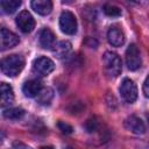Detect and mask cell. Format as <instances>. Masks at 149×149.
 <instances>
[{
    "label": "cell",
    "mask_w": 149,
    "mask_h": 149,
    "mask_svg": "<svg viewBox=\"0 0 149 149\" xmlns=\"http://www.w3.org/2000/svg\"><path fill=\"white\" fill-rule=\"evenodd\" d=\"M24 68V58L21 55H9L1 61V71L8 77L17 76Z\"/></svg>",
    "instance_id": "obj_1"
},
{
    "label": "cell",
    "mask_w": 149,
    "mask_h": 149,
    "mask_svg": "<svg viewBox=\"0 0 149 149\" xmlns=\"http://www.w3.org/2000/svg\"><path fill=\"white\" fill-rule=\"evenodd\" d=\"M102 62H104L105 71L108 77L115 78L121 73L122 64H121V58L119 57L118 54L112 51H106L102 56Z\"/></svg>",
    "instance_id": "obj_2"
},
{
    "label": "cell",
    "mask_w": 149,
    "mask_h": 149,
    "mask_svg": "<svg viewBox=\"0 0 149 149\" xmlns=\"http://www.w3.org/2000/svg\"><path fill=\"white\" fill-rule=\"evenodd\" d=\"M59 28L66 35H74L77 31V19L70 10H64L59 16Z\"/></svg>",
    "instance_id": "obj_3"
},
{
    "label": "cell",
    "mask_w": 149,
    "mask_h": 149,
    "mask_svg": "<svg viewBox=\"0 0 149 149\" xmlns=\"http://www.w3.org/2000/svg\"><path fill=\"white\" fill-rule=\"evenodd\" d=\"M120 95L121 98L126 101V102H134L136 99H137V87H136V84L129 79V78H125L120 85Z\"/></svg>",
    "instance_id": "obj_4"
},
{
    "label": "cell",
    "mask_w": 149,
    "mask_h": 149,
    "mask_svg": "<svg viewBox=\"0 0 149 149\" xmlns=\"http://www.w3.org/2000/svg\"><path fill=\"white\" fill-rule=\"evenodd\" d=\"M126 64L127 68L132 71H135L141 68L142 65V58L139 48L136 44H130L126 50Z\"/></svg>",
    "instance_id": "obj_5"
},
{
    "label": "cell",
    "mask_w": 149,
    "mask_h": 149,
    "mask_svg": "<svg viewBox=\"0 0 149 149\" xmlns=\"http://www.w3.org/2000/svg\"><path fill=\"white\" fill-rule=\"evenodd\" d=\"M55 69V63L44 56L37 57L33 62V71L38 76H48Z\"/></svg>",
    "instance_id": "obj_6"
},
{
    "label": "cell",
    "mask_w": 149,
    "mask_h": 149,
    "mask_svg": "<svg viewBox=\"0 0 149 149\" xmlns=\"http://www.w3.org/2000/svg\"><path fill=\"white\" fill-rule=\"evenodd\" d=\"M16 24L23 33H30L35 28V20L28 10H22L16 16Z\"/></svg>",
    "instance_id": "obj_7"
},
{
    "label": "cell",
    "mask_w": 149,
    "mask_h": 149,
    "mask_svg": "<svg viewBox=\"0 0 149 149\" xmlns=\"http://www.w3.org/2000/svg\"><path fill=\"white\" fill-rule=\"evenodd\" d=\"M0 40H1V50H7L10 49L13 47H15L16 44H19L20 40L19 36L16 34H14L13 31L6 29V28H1L0 31Z\"/></svg>",
    "instance_id": "obj_8"
},
{
    "label": "cell",
    "mask_w": 149,
    "mask_h": 149,
    "mask_svg": "<svg viewBox=\"0 0 149 149\" xmlns=\"http://www.w3.org/2000/svg\"><path fill=\"white\" fill-rule=\"evenodd\" d=\"M42 83L37 79H30L28 81H26L22 86V92L24 93L26 97L28 98H35L40 94V92L42 91Z\"/></svg>",
    "instance_id": "obj_9"
},
{
    "label": "cell",
    "mask_w": 149,
    "mask_h": 149,
    "mask_svg": "<svg viewBox=\"0 0 149 149\" xmlns=\"http://www.w3.org/2000/svg\"><path fill=\"white\" fill-rule=\"evenodd\" d=\"M107 40L113 47H121L125 43V34L118 26H113L107 31Z\"/></svg>",
    "instance_id": "obj_10"
},
{
    "label": "cell",
    "mask_w": 149,
    "mask_h": 149,
    "mask_svg": "<svg viewBox=\"0 0 149 149\" xmlns=\"http://www.w3.org/2000/svg\"><path fill=\"white\" fill-rule=\"evenodd\" d=\"M125 127L134 134H143L146 132V126L143 121L135 115H130L125 120Z\"/></svg>",
    "instance_id": "obj_11"
},
{
    "label": "cell",
    "mask_w": 149,
    "mask_h": 149,
    "mask_svg": "<svg viewBox=\"0 0 149 149\" xmlns=\"http://www.w3.org/2000/svg\"><path fill=\"white\" fill-rule=\"evenodd\" d=\"M40 44L44 49H54L56 45V37L55 34L49 29L44 28L40 33Z\"/></svg>",
    "instance_id": "obj_12"
},
{
    "label": "cell",
    "mask_w": 149,
    "mask_h": 149,
    "mask_svg": "<svg viewBox=\"0 0 149 149\" xmlns=\"http://www.w3.org/2000/svg\"><path fill=\"white\" fill-rule=\"evenodd\" d=\"M0 90H1V107L5 108L14 102V92L12 86L7 83H1Z\"/></svg>",
    "instance_id": "obj_13"
},
{
    "label": "cell",
    "mask_w": 149,
    "mask_h": 149,
    "mask_svg": "<svg viewBox=\"0 0 149 149\" xmlns=\"http://www.w3.org/2000/svg\"><path fill=\"white\" fill-rule=\"evenodd\" d=\"M31 8L40 15H48L52 10V2L49 0H34L31 1Z\"/></svg>",
    "instance_id": "obj_14"
},
{
    "label": "cell",
    "mask_w": 149,
    "mask_h": 149,
    "mask_svg": "<svg viewBox=\"0 0 149 149\" xmlns=\"http://www.w3.org/2000/svg\"><path fill=\"white\" fill-rule=\"evenodd\" d=\"M72 50V47H71V43L69 41H59L58 43H56L55 48L52 49L54 54L57 56V58L59 59H63V58H66L70 52Z\"/></svg>",
    "instance_id": "obj_15"
},
{
    "label": "cell",
    "mask_w": 149,
    "mask_h": 149,
    "mask_svg": "<svg viewBox=\"0 0 149 149\" xmlns=\"http://www.w3.org/2000/svg\"><path fill=\"white\" fill-rule=\"evenodd\" d=\"M52 98H54V91L50 87H45V88H42L40 94L36 97V100L40 105H49Z\"/></svg>",
    "instance_id": "obj_16"
},
{
    "label": "cell",
    "mask_w": 149,
    "mask_h": 149,
    "mask_svg": "<svg viewBox=\"0 0 149 149\" xmlns=\"http://www.w3.org/2000/svg\"><path fill=\"white\" fill-rule=\"evenodd\" d=\"M21 5V1L19 0H2L0 2V6H1V9L3 13L6 14H12L14 13Z\"/></svg>",
    "instance_id": "obj_17"
},
{
    "label": "cell",
    "mask_w": 149,
    "mask_h": 149,
    "mask_svg": "<svg viewBox=\"0 0 149 149\" xmlns=\"http://www.w3.org/2000/svg\"><path fill=\"white\" fill-rule=\"evenodd\" d=\"M3 116L6 119H9V120H19L23 116L24 114V111L22 108H19V107H12V108H6L3 109Z\"/></svg>",
    "instance_id": "obj_18"
},
{
    "label": "cell",
    "mask_w": 149,
    "mask_h": 149,
    "mask_svg": "<svg viewBox=\"0 0 149 149\" xmlns=\"http://www.w3.org/2000/svg\"><path fill=\"white\" fill-rule=\"evenodd\" d=\"M104 13H105L107 16L114 17V16H120L122 12H121V9H120L118 6L107 3V5H105V7H104Z\"/></svg>",
    "instance_id": "obj_19"
},
{
    "label": "cell",
    "mask_w": 149,
    "mask_h": 149,
    "mask_svg": "<svg viewBox=\"0 0 149 149\" xmlns=\"http://www.w3.org/2000/svg\"><path fill=\"white\" fill-rule=\"evenodd\" d=\"M58 128H59L63 133H66V134L72 133V127H71L69 123L64 122V121H58Z\"/></svg>",
    "instance_id": "obj_20"
},
{
    "label": "cell",
    "mask_w": 149,
    "mask_h": 149,
    "mask_svg": "<svg viewBox=\"0 0 149 149\" xmlns=\"http://www.w3.org/2000/svg\"><path fill=\"white\" fill-rule=\"evenodd\" d=\"M143 93L147 98H149V76L147 77L144 84H143Z\"/></svg>",
    "instance_id": "obj_21"
},
{
    "label": "cell",
    "mask_w": 149,
    "mask_h": 149,
    "mask_svg": "<svg viewBox=\"0 0 149 149\" xmlns=\"http://www.w3.org/2000/svg\"><path fill=\"white\" fill-rule=\"evenodd\" d=\"M40 149H54L51 146H44V147H41Z\"/></svg>",
    "instance_id": "obj_22"
},
{
    "label": "cell",
    "mask_w": 149,
    "mask_h": 149,
    "mask_svg": "<svg viewBox=\"0 0 149 149\" xmlns=\"http://www.w3.org/2000/svg\"><path fill=\"white\" fill-rule=\"evenodd\" d=\"M65 149H73V148H71V147H66Z\"/></svg>",
    "instance_id": "obj_23"
},
{
    "label": "cell",
    "mask_w": 149,
    "mask_h": 149,
    "mask_svg": "<svg viewBox=\"0 0 149 149\" xmlns=\"http://www.w3.org/2000/svg\"><path fill=\"white\" fill-rule=\"evenodd\" d=\"M147 118H148V120H149V113H148V114H147Z\"/></svg>",
    "instance_id": "obj_24"
}]
</instances>
